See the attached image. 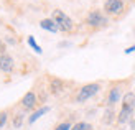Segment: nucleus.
I'll use <instances>...</instances> for the list:
<instances>
[{
  "instance_id": "nucleus-1",
  "label": "nucleus",
  "mask_w": 135,
  "mask_h": 130,
  "mask_svg": "<svg viewBox=\"0 0 135 130\" xmlns=\"http://www.w3.org/2000/svg\"><path fill=\"white\" fill-rule=\"evenodd\" d=\"M99 89H100V84H97V83H91V84L83 86L79 89L78 95H76V102L78 104H83V102L89 100L91 97H94V95L99 92Z\"/></svg>"
},
{
  "instance_id": "nucleus-2",
  "label": "nucleus",
  "mask_w": 135,
  "mask_h": 130,
  "mask_svg": "<svg viewBox=\"0 0 135 130\" xmlns=\"http://www.w3.org/2000/svg\"><path fill=\"white\" fill-rule=\"evenodd\" d=\"M53 20H55V23L58 25V28L61 30V31H71L74 28V23H73V20L66 15L64 12L61 10H55L53 12Z\"/></svg>"
},
{
  "instance_id": "nucleus-3",
  "label": "nucleus",
  "mask_w": 135,
  "mask_h": 130,
  "mask_svg": "<svg viewBox=\"0 0 135 130\" xmlns=\"http://www.w3.org/2000/svg\"><path fill=\"white\" fill-rule=\"evenodd\" d=\"M86 23L89 25V26H94V28H97V26H104L107 23V18L105 15L100 10H92L87 13V17H86Z\"/></svg>"
},
{
  "instance_id": "nucleus-4",
  "label": "nucleus",
  "mask_w": 135,
  "mask_h": 130,
  "mask_svg": "<svg viewBox=\"0 0 135 130\" xmlns=\"http://www.w3.org/2000/svg\"><path fill=\"white\" fill-rule=\"evenodd\" d=\"M104 10L109 15H120L124 12V2L122 0H105Z\"/></svg>"
},
{
  "instance_id": "nucleus-5",
  "label": "nucleus",
  "mask_w": 135,
  "mask_h": 130,
  "mask_svg": "<svg viewBox=\"0 0 135 130\" xmlns=\"http://www.w3.org/2000/svg\"><path fill=\"white\" fill-rule=\"evenodd\" d=\"M133 110H135L133 107H125V105H122V109H120L119 115L115 117L117 122H119L120 125H124V124H127V122H130L132 115H133Z\"/></svg>"
},
{
  "instance_id": "nucleus-6",
  "label": "nucleus",
  "mask_w": 135,
  "mask_h": 130,
  "mask_svg": "<svg viewBox=\"0 0 135 130\" xmlns=\"http://www.w3.org/2000/svg\"><path fill=\"white\" fill-rule=\"evenodd\" d=\"M0 71H3V73H12L13 71V58L8 53L0 54Z\"/></svg>"
},
{
  "instance_id": "nucleus-7",
  "label": "nucleus",
  "mask_w": 135,
  "mask_h": 130,
  "mask_svg": "<svg viewBox=\"0 0 135 130\" xmlns=\"http://www.w3.org/2000/svg\"><path fill=\"white\" fill-rule=\"evenodd\" d=\"M22 105H23V109H26V110L33 109V107L36 105V94L33 92V91H28L22 97Z\"/></svg>"
},
{
  "instance_id": "nucleus-8",
  "label": "nucleus",
  "mask_w": 135,
  "mask_h": 130,
  "mask_svg": "<svg viewBox=\"0 0 135 130\" xmlns=\"http://www.w3.org/2000/svg\"><path fill=\"white\" fill-rule=\"evenodd\" d=\"M119 100H120V87L115 86V87H112L109 91V95H107V105L114 107Z\"/></svg>"
},
{
  "instance_id": "nucleus-9",
  "label": "nucleus",
  "mask_w": 135,
  "mask_h": 130,
  "mask_svg": "<svg viewBox=\"0 0 135 130\" xmlns=\"http://www.w3.org/2000/svg\"><path fill=\"white\" fill-rule=\"evenodd\" d=\"M40 26H41L43 30H46V31H51V33H56L59 30L53 18H45V20H41V22H40Z\"/></svg>"
},
{
  "instance_id": "nucleus-10",
  "label": "nucleus",
  "mask_w": 135,
  "mask_h": 130,
  "mask_svg": "<svg viewBox=\"0 0 135 130\" xmlns=\"http://www.w3.org/2000/svg\"><path fill=\"white\" fill-rule=\"evenodd\" d=\"M46 112H50V107L48 105H43V107H40L38 110H35L31 115H30V119H28V124H35V122L41 117V115H45Z\"/></svg>"
},
{
  "instance_id": "nucleus-11",
  "label": "nucleus",
  "mask_w": 135,
  "mask_h": 130,
  "mask_svg": "<svg viewBox=\"0 0 135 130\" xmlns=\"http://www.w3.org/2000/svg\"><path fill=\"white\" fill-rule=\"evenodd\" d=\"M63 87H64V84H63L61 79H58V78H53V79H51V83H50V91H51L53 94H59V92L63 91Z\"/></svg>"
},
{
  "instance_id": "nucleus-12",
  "label": "nucleus",
  "mask_w": 135,
  "mask_h": 130,
  "mask_svg": "<svg viewBox=\"0 0 135 130\" xmlns=\"http://www.w3.org/2000/svg\"><path fill=\"white\" fill-rule=\"evenodd\" d=\"M115 120V112H114V107H107L105 112H104V117H102V122L104 124H112V122Z\"/></svg>"
},
{
  "instance_id": "nucleus-13",
  "label": "nucleus",
  "mask_w": 135,
  "mask_h": 130,
  "mask_svg": "<svg viewBox=\"0 0 135 130\" xmlns=\"http://www.w3.org/2000/svg\"><path fill=\"white\" fill-rule=\"evenodd\" d=\"M122 105L135 109V92H127L124 95V97H122Z\"/></svg>"
},
{
  "instance_id": "nucleus-14",
  "label": "nucleus",
  "mask_w": 135,
  "mask_h": 130,
  "mask_svg": "<svg viewBox=\"0 0 135 130\" xmlns=\"http://www.w3.org/2000/svg\"><path fill=\"white\" fill-rule=\"evenodd\" d=\"M28 45L33 48V50H35V53H38V54H41V46H40L36 41H35V38H33V36H28Z\"/></svg>"
},
{
  "instance_id": "nucleus-15",
  "label": "nucleus",
  "mask_w": 135,
  "mask_h": 130,
  "mask_svg": "<svg viewBox=\"0 0 135 130\" xmlns=\"http://www.w3.org/2000/svg\"><path fill=\"white\" fill-rule=\"evenodd\" d=\"M23 124V114H17L15 115V119H13V127L15 128H20Z\"/></svg>"
},
{
  "instance_id": "nucleus-16",
  "label": "nucleus",
  "mask_w": 135,
  "mask_h": 130,
  "mask_svg": "<svg viewBox=\"0 0 135 130\" xmlns=\"http://www.w3.org/2000/svg\"><path fill=\"white\" fill-rule=\"evenodd\" d=\"M7 120H8V112H7V110H2V112H0V128L5 127Z\"/></svg>"
},
{
  "instance_id": "nucleus-17",
  "label": "nucleus",
  "mask_w": 135,
  "mask_h": 130,
  "mask_svg": "<svg viewBox=\"0 0 135 130\" xmlns=\"http://www.w3.org/2000/svg\"><path fill=\"white\" fill-rule=\"evenodd\" d=\"M71 128V124H69V122H64V124H59L55 130H69Z\"/></svg>"
},
{
  "instance_id": "nucleus-18",
  "label": "nucleus",
  "mask_w": 135,
  "mask_h": 130,
  "mask_svg": "<svg viewBox=\"0 0 135 130\" xmlns=\"http://www.w3.org/2000/svg\"><path fill=\"white\" fill-rule=\"evenodd\" d=\"M83 127H84V122H78V124L74 125L73 128H69V130H83Z\"/></svg>"
},
{
  "instance_id": "nucleus-19",
  "label": "nucleus",
  "mask_w": 135,
  "mask_h": 130,
  "mask_svg": "<svg viewBox=\"0 0 135 130\" xmlns=\"http://www.w3.org/2000/svg\"><path fill=\"white\" fill-rule=\"evenodd\" d=\"M135 51V45H132L130 48H127V50H125V54H130V53H133Z\"/></svg>"
},
{
  "instance_id": "nucleus-20",
  "label": "nucleus",
  "mask_w": 135,
  "mask_h": 130,
  "mask_svg": "<svg viewBox=\"0 0 135 130\" xmlns=\"http://www.w3.org/2000/svg\"><path fill=\"white\" fill-rule=\"evenodd\" d=\"M3 53H7V51H5V43L0 41V54H3Z\"/></svg>"
},
{
  "instance_id": "nucleus-21",
  "label": "nucleus",
  "mask_w": 135,
  "mask_h": 130,
  "mask_svg": "<svg viewBox=\"0 0 135 130\" xmlns=\"http://www.w3.org/2000/svg\"><path fill=\"white\" fill-rule=\"evenodd\" d=\"M83 130H94V127H92L91 124H86V122H84V127H83Z\"/></svg>"
}]
</instances>
